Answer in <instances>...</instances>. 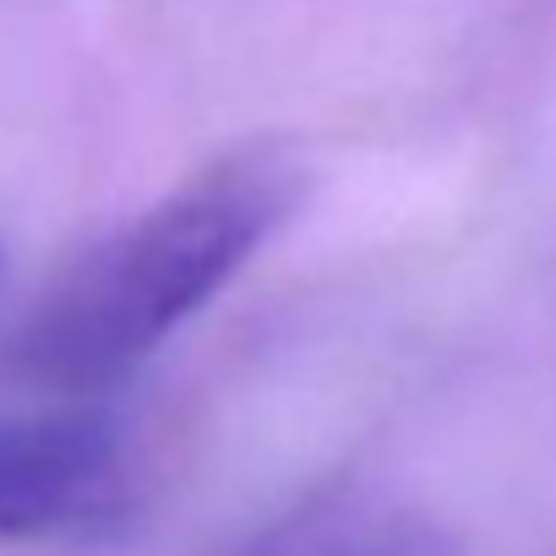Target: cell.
<instances>
[{"label": "cell", "mask_w": 556, "mask_h": 556, "mask_svg": "<svg viewBox=\"0 0 556 556\" xmlns=\"http://www.w3.org/2000/svg\"><path fill=\"white\" fill-rule=\"evenodd\" d=\"M306 164L278 142L218 153L99 240L12 333L7 366L50 393L126 382L295 218Z\"/></svg>", "instance_id": "6da1fadb"}, {"label": "cell", "mask_w": 556, "mask_h": 556, "mask_svg": "<svg viewBox=\"0 0 556 556\" xmlns=\"http://www.w3.org/2000/svg\"><path fill=\"white\" fill-rule=\"evenodd\" d=\"M131 507L126 437L99 409L0 426V540H55L121 523Z\"/></svg>", "instance_id": "7a4b0ae2"}, {"label": "cell", "mask_w": 556, "mask_h": 556, "mask_svg": "<svg viewBox=\"0 0 556 556\" xmlns=\"http://www.w3.org/2000/svg\"><path fill=\"white\" fill-rule=\"evenodd\" d=\"M0 273H7V251H0Z\"/></svg>", "instance_id": "3957f363"}]
</instances>
